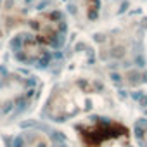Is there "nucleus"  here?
<instances>
[{
    "instance_id": "obj_1",
    "label": "nucleus",
    "mask_w": 147,
    "mask_h": 147,
    "mask_svg": "<svg viewBox=\"0 0 147 147\" xmlns=\"http://www.w3.org/2000/svg\"><path fill=\"white\" fill-rule=\"evenodd\" d=\"M82 147H135L125 125L111 119H97L80 128Z\"/></svg>"
}]
</instances>
